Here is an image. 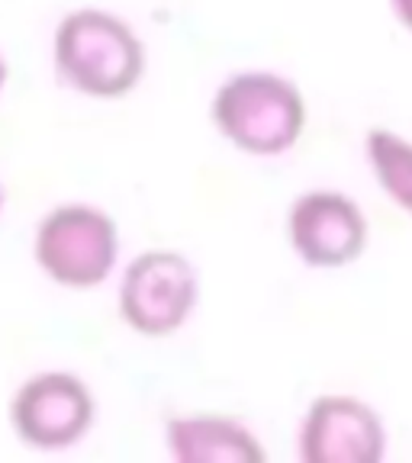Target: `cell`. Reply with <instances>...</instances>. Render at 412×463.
<instances>
[{
    "label": "cell",
    "mask_w": 412,
    "mask_h": 463,
    "mask_svg": "<svg viewBox=\"0 0 412 463\" xmlns=\"http://www.w3.org/2000/svg\"><path fill=\"white\" fill-rule=\"evenodd\" d=\"M283 239L306 270L355 268L370 248V216L358 196L339 187L300 190L283 213Z\"/></svg>",
    "instance_id": "obj_6"
},
{
    "label": "cell",
    "mask_w": 412,
    "mask_h": 463,
    "mask_svg": "<svg viewBox=\"0 0 412 463\" xmlns=\"http://www.w3.org/2000/svg\"><path fill=\"white\" fill-rule=\"evenodd\" d=\"M161 444L171 463H264L268 448L252 421L223 409H187L161 425Z\"/></svg>",
    "instance_id": "obj_8"
},
{
    "label": "cell",
    "mask_w": 412,
    "mask_h": 463,
    "mask_svg": "<svg viewBox=\"0 0 412 463\" xmlns=\"http://www.w3.org/2000/svg\"><path fill=\"white\" fill-rule=\"evenodd\" d=\"M52 74L68 94L116 103L149 74V45L136 23L110 7L81 4L58 16L49 39Z\"/></svg>",
    "instance_id": "obj_1"
},
{
    "label": "cell",
    "mask_w": 412,
    "mask_h": 463,
    "mask_svg": "<svg viewBox=\"0 0 412 463\" xmlns=\"http://www.w3.org/2000/svg\"><path fill=\"white\" fill-rule=\"evenodd\" d=\"M97 392L78 370L43 367L14 386L7 399V428L33 454H68L91 438L97 425Z\"/></svg>",
    "instance_id": "obj_5"
},
{
    "label": "cell",
    "mask_w": 412,
    "mask_h": 463,
    "mask_svg": "<svg viewBox=\"0 0 412 463\" xmlns=\"http://www.w3.org/2000/svg\"><path fill=\"white\" fill-rule=\"evenodd\" d=\"M210 126L232 152L254 161L283 158L310 129V100L303 87L277 68H235L216 87Z\"/></svg>",
    "instance_id": "obj_2"
},
{
    "label": "cell",
    "mask_w": 412,
    "mask_h": 463,
    "mask_svg": "<svg viewBox=\"0 0 412 463\" xmlns=\"http://www.w3.org/2000/svg\"><path fill=\"white\" fill-rule=\"evenodd\" d=\"M7 87H10V61L4 55V49H0V97L7 94Z\"/></svg>",
    "instance_id": "obj_11"
},
{
    "label": "cell",
    "mask_w": 412,
    "mask_h": 463,
    "mask_svg": "<svg viewBox=\"0 0 412 463\" xmlns=\"http://www.w3.org/2000/svg\"><path fill=\"white\" fill-rule=\"evenodd\" d=\"M203 299V277L181 248H142L123 258L113 277L116 318L142 341H168L194 322Z\"/></svg>",
    "instance_id": "obj_4"
},
{
    "label": "cell",
    "mask_w": 412,
    "mask_h": 463,
    "mask_svg": "<svg viewBox=\"0 0 412 463\" xmlns=\"http://www.w3.org/2000/svg\"><path fill=\"white\" fill-rule=\"evenodd\" d=\"M293 450L300 463H384L390 428L370 399L326 390L303 405Z\"/></svg>",
    "instance_id": "obj_7"
},
{
    "label": "cell",
    "mask_w": 412,
    "mask_h": 463,
    "mask_svg": "<svg viewBox=\"0 0 412 463\" xmlns=\"http://www.w3.org/2000/svg\"><path fill=\"white\" fill-rule=\"evenodd\" d=\"M29 254L49 287L97 293L123 264V232L101 203L58 200L33 225Z\"/></svg>",
    "instance_id": "obj_3"
},
{
    "label": "cell",
    "mask_w": 412,
    "mask_h": 463,
    "mask_svg": "<svg viewBox=\"0 0 412 463\" xmlns=\"http://www.w3.org/2000/svg\"><path fill=\"white\" fill-rule=\"evenodd\" d=\"M4 213H7V187L0 181V219H4Z\"/></svg>",
    "instance_id": "obj_12"
},
{
    "label": "cell",
    "mask_w": 412,
    "mask_h": 463,
    "mask_svg": "<svg viewBox=\"0 0 412 463\" xmlns=\"http://www.w3.org/2000/svg\"><path fill=\"white\" fill-rule=\"evenodd\" d=\"M387 10H390L393 23L412 36V0H387Z\"/></svg>",
    "instance_id": "obj_10"
},
{
    "label": "cell",
    "mask_w": 412,
    "mask_h": 463,
    "mask_svg": "<svg viewBox=\"0 0 412 463\" xmlns=\"http://www.w3.org/2000/svg\"><path fill=\"white\" fill-rule=\"evenodd\" d=\"M361 155L384 200L412 219V138L393 126H370L361 138Z\"/></svg>",
    "instance_id": "obj_9"
}]
</instances>
